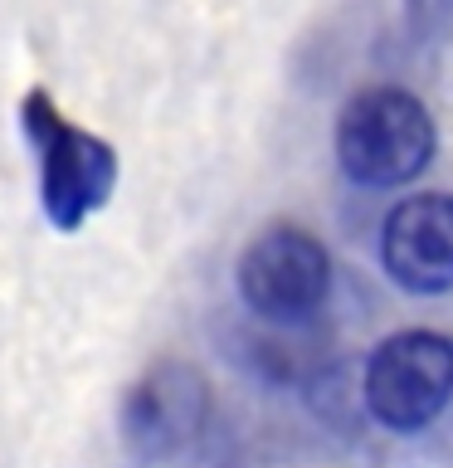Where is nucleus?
<instances>
[{
	"label": "nucleus",
	"mask_w": 453,
	"mask_h": 468,
	"mask_svg": "<svg viewBox=\"0 0 453 468\" xmlns=\"http://www.w3.org/2000/svg\"><path fill=\"white\" fill-rule=\"evenodd\" d=\"M25 137L39 152V200L54 229L73 234L88 215L108 205L117 186V152L93 132L73 127L44 88H29L20 102Z\"/></svg>",
	"instance_id": "1"
},
{
	"label": "nucleus",
	"mask_w": 453,
	"mask_h": 468,
	"mask_svg": "<svg viewBox=\"0 0 453 468\" xmlns=\"http://www.w3.org/2000/svg\"><path fill=\"white\" fill-rule=\"evenodd\" d=\"M434 156V117L405 88H365L336 117V161L361 186H405Z\"/></svg>",
	"instance_id": "2"
},
{
	"label": "nucleus",
	"mask_w": 453,
	"mask_h": 468,
	"mask_svg": "<svg viewBox=\"0 0 453 468\" xmlns=\"http://www.w3.org/2000/svg\"><path fill=\"white\" fill-rule=\"evenodd\" d=\"M453 400V342L444 332H395L365 366V405L395 434H415Z\"/></svg>",
	"instance_id": "3"
},
{
	"label": "nucleus",
	"mask_w": 453,
	"mask_h": 468,
	"mask_svg": "<svg viewBox=\"0 0 453 468\" xmlns=\"http://www.w3.org/2000/svg\"><path fill=\"white\" fill-rule=\"evenodd\" d=\"M332 292V254L307 229H269L239 254V298L278 327L317 317Z\"/></svg>",
	"instance_id": "4"
},
{
	"label": "nucleus",
	"mask_w": 453,
	"mask_h": 468,
	"mask_svg": "<svg viewBox=\"0 0 453 468\" xmlns=\"http://www.w3.org/2000/svg\"><path fill=\"white\" fill-rule=\"evenodd\" d=\"M380 259L390 278L409 292L453 288V196H405L385 219Z\"/></svg>",
	"instance_id": "5"
},
{
	"label": "nucleus",
	"mask_w": 453,
	"mask_h": 468,
	"mask_svg": "<svg viewBox=\"0 0 453 468\" xmlns=\"http://www.w3.org/2000/svg\"><path fill=\"white\" fill-rule=\"evenodd\" d=\"M205 420V380L185 361H161L152 366L137 386L127 390L122 405V430L127 444L142 459L175 453Z\"/></svg>",
	"instance_id": "6"
}]
</instances>
